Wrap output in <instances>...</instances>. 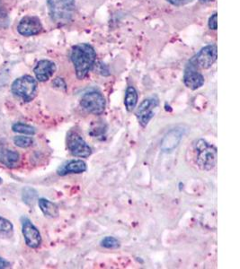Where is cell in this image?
Wrapping results in <instances>:
<instances>
[{
	"label": "cell",
	"instance_id": "cell-1",
	"mask_svg": "<svg viewBox=\"0 0 240 269\" xmlns=\"http://www.w3.org/2000/svg\"><path fill=\"white\" fill-rule=\"evenodd\" d=\"M71 59L74 65L77 78L83 80L95 65L96 53L91 45L79 43L71 49Z\"/></svg>",
	"mask_w": 240,
	"mask_h": 269
},
{
	"label": "cell",
	"instance_id": "cell-2",
	"mask_svg": "<svg viewBox=\"0 0 240 269\" xmlns=\"http://www.w3.org/2000/svg\"><path fill=\"white\" fill-rule=\"evenodd\" d=\"M195 163L203 171H211L215 167L218 158V151L213 145L204 139L196 140L194 145Z\"/></svg>",
	"mask_w": 240,
	"mask_h": 269
},
{
	"label": "cell",
	"instance_id": "cell-3",
	"mask_svg": "<svg viewBox=\"0 0 240 269\" xmlns=\"http://www.w3.org/2000/svg\"><path fill=\"white\" fill-rule=\"evenodd\" d=\"M50 17L56 25H66L74 16L75 0H47Z\"/></svg>",
	"mask_w": 240,
	"mask_h": 269
},
{
	"label": "cell",
	"instance_id": "cell-4",
	"mask_svg": "<svg viewBox=\"0 0 240 269\" xmlns=\"http://www.w3.org/2000/svg\"><path fill=\"white\" fill-rule=\"evenodd\" d=\"M38 84L36 79L31 76H24L13 82L11 91L17 97L29 102L35 98L37 94Z\"/></svg>",
	"mask_w": 240,
	"mask_h": 269
},
{
	"label": "cell",
	"instance_id": "cell-5",
	"mask_svg": "<svg viewBox=\"0 0 240 269\" xmlns=\"http://www.w3.org/2000/svg\"><path fill=\"white\" fill-rule=\"evenodd\" d=\"M80 105L87 112L94 115H101L104 113L106 101L104 95L100 92L91 91L86 93L80 100Z\"/></svg>",
	"mask_w": 240,
	"mask_h": 269
},
{
	"label": "cell",
	"instance_id": "cell-6",
	"mask_svg": "<svg viewBox=\"0 0 240 269\" xmlns=\"http://www.w3.org/2000/svg\"><path fill=\"white\" fill-rule=\"evenodd\" d=\"M67 147L71 155L80 158H87L92 155V148L85 139L76 131H70L67 136Z\"/></svg>",
	"mask_w": 240,
	"mask_h": 269
},
{
	"label": "cell",
	"instance_id": "cell-7",
	"mask_svg": "<svg viewBox=\"0 0 240 269\" xmlns=\"http://www.w3.org/2000/svg\"><path fill=\"white\" fill-rule=\"evenodd\" d=\"M218 57V49L216 45H208L192 57L190 61L198 69L208 70L215 63Z\"/></svg>",
	"mask_w": 240,
	"mask_h": 269
},
{
	"label": "cell",
	"instance_id": "cell-8",
	"mask_svg": "<svg viewBox=\"0 0 240 269\" xmlns=\"http://www.w3.org/2000/svg\"><path fill=\"white\" fill-rule=\"evenodd\" d=\"M22 233L25 243L31 249H38L42 244V235L37 227L27 217H22Z\"/></svg>",
	"mask_w": 240,
	"mask_h": 269
},
{
	"label": "cell",
	"instance_id": "cell-9",
	"mask_svg": "<svg viewBox=\"0 0 240 269\" xmlns=\"http://www.w3.org/2000/svg\"><path fill=\"white\" fill-rule=\"evenodd\" d=\"M158 99L157 97H149L145 99L137 109L136 117L138 121L142 127L148 126L149 121L155 116V110L158 106Z\"/></svg>",
	"mask_w": 240,
	"mask_h": 269
},
{
	"label": "cell",
	"instance_id": "cell-10",
	"mask_svg": "<svg viewBox=\"0 0 240 269\" xmlns=\"http://www.w3.org/2000/svg\"><path fill=\"white\" fill-rule=\"evenodd\" d=\"M198 68H196L189 60L187 69L184 75V83L187 88L191 90H197L201 88L204 84V77L199 72Z\"/></svg>",
	"mask_w": 240,
	"mask_h": 269
},
{
	"label": "cell",
	"instance_id": "cell-11",
	"mask_svg": "<svg viewBox=\"0 0 240 269\" xmlns=\"http://www.w3.org/2000/svg\"><path fill=\"white\" fill-rule=\"evenodd\" d=\"M43 30L42 23L36 17H25L20 21L17 31L23 36H33L41 33Z\"/></svg>",
	"mask_w": 240,
	"mask_h": 269
},
{
	"label": "cell",
	"instance_id": "cell-12",
	"mask_svg": "<svg viewBox=\"0 0 240 269\" xmlns=\"http://www.w3.org/2000/svg\"><path fill=\"white\" fill-rule=\"evenodd\" d=\"M185 134V129L174 128L167 132L160 143V148L164 153H171L179 146Z\"/></svg>",
	"mask_w": 240,
	"mask_h": 269
},
{
	"label": "cell",
	"instance_id": "cell-13",
	"mask_svg": "<svg viewBox=\"0 0 240 269\" xmlns=\"http://www.w3.org/2000/svg\"><path fill=\"white\" fill-rule=\"evenodd\" d=\"M57 68L54 62L48 59H42L38 62L37 65H35L33 70V72L38 81L46 82L53 76Z\"/></svg>",
	"mask_w": 240,
	"mask_h": 269
},
{
	"label": "cell",
	"instance_id": "cell-14",
	"mask_svg": "<svg viewBox=\"0 0 240 269\" xmlns=\"http://www.w3.org/2000/svg\"><path fill=\"white\" fill-rule=\"evenodd\" d=\"M87 165L83 160H70L65 163H63L58 168L57 173L59 176H66L68 174H80L87 171Z\"/></svg>",
	"mask_w": 240,
	"mask_h": 269
},
{
	"label": "cell",
	"instance_id": "cell-15",
	"mask_svg": "<svg viewBox=\"0 0 240 269\" xmlns=\"http://www.w3.org/2000/svg\"><path fill=\"white\" fill-rule=\"evenodd\" d=\"M20 162V155L17 151H13L10 149H2L0 151V163L6 167H17Z\"/></svg>",
	"mask_w": 240,
	"mask_h": 269
},
{
	"label": "cell",
	"instance_id": "cell-16",
	"mask_svg": "<svg viewBox=\"0 0 240 269\" xmlns=\"http://www.w3.org/2000/svg\"><path fill=\"white\" fill-rule=\"evenodd\" d=\"M38 205L43 215L49 218H56L59 215L57 205L54 204L53 202H51L50 200L41 198L38 200Z\"/></svg>",
	"mask_w": 240,
	"mask_h": 269
},
{
	"label": "cell",
	"instance_id": "cell-17",
	"mask_svg": "<svg viewBox=\"0 0 240 269\" xmlns=\"http://www.w3.org/2000/svg\"><path fill=\"white\" fill-rule=\"evenodd\" d=\"M138 93L133 86H128L125 97V105L129 112H132L136 108L138 103Z\"/></svg>",
	"mask_w": 240,
	"mask_h": 269
},
{
	"label": "cell",
	"instance_id": "cell-18",
	"mask_svg": "<svg viewBox=\"0 0 240 269\" xmlns=\"http://www.w3.org/2000/svg\"><path fill=\"white\" fill-rule=\"evenodd\" d=\"M14 233V226L10 221L0 216V238H9Z\"/></svg>",
	"mask_w": 240,
	"mask_h": 269
},
{
	"label": "cell",
	"instance_id": "cell-19",
	"mask_svg": "<svg viewBox=\"0 0 240 269\" xmlns=\"http://www.w3.org/2000/svg\"><path fill=\"white\" fill-rule=\"evenodd\" d=\"M12 130L19 134L33 136L36 134V128L31 125H27L25 123H15L12 126Z\"/></svg>",
	"mask_w": 240,
	"mask_h": 269
},
{
	"label": "cell",
	"instance_id": "cell-20",
	"mask_svg": "<svg viewBox=\"0 0 240 269\" xmlns=\"http://www.w3.org/2000/svg\"><path fill=\"white\" fill-rule=\"evenodd\" d=\"M37 191L31 188H24L23 194H22L23 201L29 207H33L34 203H35V200L37 198Z\"/></svg>",
	"mask_w": 240,
	"mask_h": 269
},
{
	"label": "cell",
	"instance_id": "cell-21",
	"mask_svg": "<svg viewBox=\"0 0 240 269\" xmlns=\"http://www.w3.org/2000/svg\"><path fill=\"white\" fill-rule=\"evenodd\" d=\"M100 244L105 249H115L120 248L121 242L114 237L106 236L101 241Z\"/></svg>",
	"mask_w": 240,
	"mask_h": 269
},
{
	"label": "cell",
	"instance_id": "cell-22",
	"mask_svg": "<svg viewBox=\"0 0 240 269\" xmlns=\"http://www.w3.org/2000/svg\"><path fill=\"white\" fill-rule=\"evenodd\" d=\"M33 139L30 137H22V136H17L14 139V143L17 147L20 148H28L32 147L33 145Z\"/></svg>",
	"mask_w": 240,
	"mask_h": 269
},
{
	"label": "cell",
	"instance_id": "cell-23",
	"mask_svg": "<svg viewBox=\"0 0 240 269\" xmlns=\"http://www.w3.org/2000/svg\"><path fill=\"white\" fill-rule=\"evenodd\" d=\"M105 132H106V127L104 126V124H99V123H96V125L95 126H92L90 129V134L93 138H96V139H100V138H102V139H104Z\"/></svg>",
	"mask_w": 240,
	"mask_h": 269
},
{
	"label": "cell",
	"instance_id": "cell-24",
	"mask_svg": "<svg viewBox=\"0 0 240 269\" xmlns=\"http://www.w3.org/2000/svg\"><path fill=\"white\" fill-rule=\"evenodd\" d=\"M209 28L211 30H217L218 29V14L214 13L209 19L208 22Z\"/></svg>",
	"mask_w": 240,
	"mask_h": 269
},
{
	"label": "cell",
	"instance_id": "cell-25",
	"mask_svg": "<svg viewBox=\"0 0 240 269\" xmlns=\"http://www.w3.org/2000/svg\"><path fill=\"white\" fill-rule=\"evenodd\" d=\"M52 85H53L54 87L58 88V89L66 90L67 88L66 83L63 78H56L52 83Z\"/></svg>",
	"mask_w": 240,
	"mask_h": 269
},
{
	"label": "cell",
	"instance_id": "cell-26",
	"mask_svg": "<svg viewBox=\"0 0 240 269\" xmlns=\"http://www.w3.org/2000/svg\"><path fill=\"white\" fill-rule=\"evenodd\" d=\"M166 1L170 4L173 5V6L181 7V6H185V5L190 3L193 0H166Z\"/></svg>",
	"mask_w": 240,
	"mask_h": 269
},
{
	"label": "cell",
	"instance_id": "cell-27",
	"mask_svg": "<svg viewBox=\"0 0 240 269\" xmlns=\"http://www.w3.org/2000/svg\"><path fill=\"white\" fill-rule=\"evenodd\" d=\"M10 267V263L3 257H0V269Z\"/></svg>",
	"mask_w": 240,
	"mask_h": 269
},
{
	"label": "cell",
	"instance_id": "cell-28",
	"mask_svg": "<svg viewBox=\"0 0 240 269\" xmlns=\"http://www.w3.org/2000/svg\"><path fill=\"white\" fill-rule=\"evenodd\" d=\"M211 1H213V0H200V2H202V3H209Z\"/></svg>",
	"mask_w": 240,
	"mask_h": 269
},
{
	"label": "cell",
	"instance_id": "cell-29",
	"mask_svg": "<svg viewBox=\"0 0 240 269\" xmlns=\"http://www.w3.org/2000/svg\"><path fill=\"white\" fill-rule=\"evenodd\" d=\"M2 183V179L0 178V184Z\"/></svg>",
	"mask_w": 240,
	"mask_h": 269
}]
</instances>
